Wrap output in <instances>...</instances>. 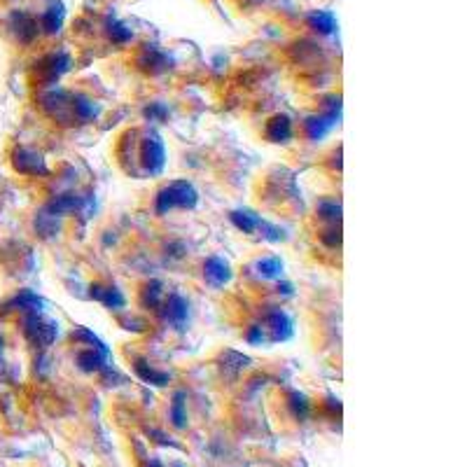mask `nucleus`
Returning <instances> with one entry per match:
<instances>
[{
	"mask_svg": "<svg viewBox=\"0 0 467 467\" xmlns=\"http://www.w3.org/2000/svg\"><path fill=\"white\" fill-rule=\"evenodd\" d=\"M178 467H182V465H178Z\"/></svg>",
	"mask_w": 467,
	"mask_h": 467,
	"instance_id": "3",
	"label": "nucleus"
},
{
	"mask_svg": "<svg viewBox=\"0 0 467 467\" xmlns=\"http://www.w3.org/2000/svg\"><path fill=\"white\" fill-rule=\"evenodd\" d=\"M145 467H164V465L159 463L157 458H150V460H147V465H145Z\"/></svg>",
	"mask_w": 467,
	"mask_h": 467,
	"instance_id": "2",
	"label": "nucleus"
},
{
	"mask_svg": "<svg viewBox=\"0 0 467 467\" xmlns=\"http://www.w3.org/2000/svg\"><path fill=\"white\" fill-rule=\"evenodd\" d=\"M171 416H173L175 428H185V425H187L185 402H182V395H175V400H173V409H171Z\"/></svg>",
	"mask_w": 467,
	"mask_h": 467,
	"instance_id": "1",
	"label": "nucleus"
}]
</instances>
